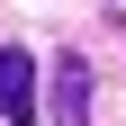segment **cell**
<instances>
[{
  "instance_id": "cell-2",
  "label": "cell",
  "mask_w": 126,
  "mask_h": 126,
  "mask_svg": "<svg viewBox=\"0 0 126 126\" xmlns=\"http://www.w3.org/2000/svg\"><path fill=\"white\" fill-rule=\"evenodd\" d=\"M54 126H90V63L81 54L54 63Z\"/></svg>"
},
{
  "instance_id": "cell-1",
  "label": "cell",
  "mask_w": 126,
  "mask_h": 126,
  "mask_svg": "<svg viewBox=\"0 0 126 126\" xmlns=\"http://www.w3.org/2000/svg\"><path fill=\"white\" fill-rule=\"evenodd\" d=\"M0 117L9 126H36V63H27L18 45L0 54Z\"/></svg>"
}]
</instances>
